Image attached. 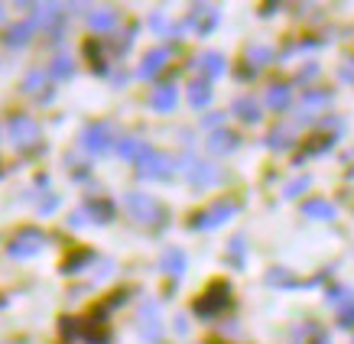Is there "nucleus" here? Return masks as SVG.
Instances as JSON below:
<instances>
[{
	"mask_svg": "<svg viewBox=\"0 0 354 344\" xmlns=\"http://www.w3.org/2000/svg\"><path fill=\"white\" fill-rule=\"evenodd\" d=\"M270 49H263V46H257V49H250V65H263V62H270Z\"/></svg>",
	"mask_w": 354,
	"mask_h": 344,
	"instance_id": "31",
	"label": "nucleus"
},
{
	"mask_svg": "<svg viewBox=\"0 0 354 344\" xmlns=\"http://www.w3.org/2000/svg\"><path fill=\"white\" fill-rule=\"evenodd\" d=\"M267 104L273 111H286L292 104V88L286 85V82H273V85L267 88Z\"/></svg>",
	"mask_w": 354,
	"mask_h": 344,
	"instance_id": "10",
	"label": "nucleus"
},
{
	"mask_svg": "<svg viewBox=\"0 0 354 344\" xmlns=\"http://www.w3.org/2000/svg\"><path fill=\"white\" fill-rule=\"evenodd\" d=\"M183 169H185V175H189V182H192L195 189H208V185L218 182V169L205 160H192V156H189V160L183 162Z\"/></svg>",
	"mask_w": 354,
	"mask_h": 344,
	"instance_id": "7",
	"label": "nucleus"
},
{
	"mask_svg": "<svg viewBox=\"0 0 354 344\" xmlns=\"http://www.w3.org/2000/svg\"><path fill=\"white\" fill-rule=\"evenodd\" d=\"M137 169H140V175H147V179H169L172 169H176V162H172L166 153L147 150L137 160Z\"/></svg>",
	"mask_w": 354,
	"mask_h": 344,
	"instance_id": "3",
	"label": "nucleus"
},
{
	"mask_svg": "<svg viewBox=\"0 0 354 344\" xmlns=\"http://www.w3.org/2000/svg\"><path fill=\"white\" fill-rule=\"evenodd\" d=\"M43 247H46V234L43 231H36V227L20 231V234L10 237V244H7L10 257H32V254H39Z\"/></svg>",
	"mask_w": 354,
	"mask_h": 344,
	"instance_id": "4",
	"label": "nucleus"
},
{
	"mask_svg": "<svg viewBox=\"0 0 354 344\" xmlns=\"http://www.w3.org/2000/svg\"><path fill=\"white\" fill-rule=\"evenodd\" d=\"M328 101H332V95H328V91H309V95L302 97V108H306V111H322Z\"/></svg>",
	"mask_w": 354,
	"mask_h": 344,
	"instance_id": "26",
	"label": "nucleus"
},
{
	"mask_svg": "<svg viewBox=\"0 0 354 344\" xmlns=\"http://www.w3.org/2000/svg\"><path fill=\"white\" fill-rule=\"evenodd\" d=\"M124 204H127L130 218L140 221V224H156V221H162V204L147 192H130L127 198H124Z\"/></svg>",
	"mask_w": 354,
	"mask_h": 344,
	"instance_id": "2",
	"label": "nucleus"
},
{
	"mask_svg": "<svg viewBox=\"0 0 354 344\" xmlns=\"http://www.w3.org/2000/svg\"><path fill=\"white\" fill-rule=\"evenodd\" d=\"M147 150H150V146L140 140V137H120V140H118V153L124 156V160H130V162H137Z\"/></svg>",
	"mask_w": 354,
	"mask_h": 344,
	"instance_id": "17",
	"label": "nucleus"
},
{
	"mask_svg": "<svg viewBox=\"0 0 354 344\" xmlns=\"http://www.w3.org/2000/svg\"><path fill=\"white\" fill-rule=\"evenodd\" d=\"M195 68L205 72L208 78H218L221 72H225V59H221V52H202L198 59H195Z\"/></svg>",
	"mask_w": 354,
	"mask_h": 344,
	"instance_id": "15",
	"label": "nucleus"
},
{
	"mask_svg": "<svg viewBox=\"0 0 354 344\" xmlns=\"http://www.w3.org/2000/svg\"><path fill=\"white\" fill-rule=\"evenodd\" d=\"M140 332L150 334V338H156V332H160V315H156V305H153V302H147L143 312H140Z\"/></svg>",
	"mask_w": 354,
	"mask_h": 344,
	"instance_id": "22",
	"label": "nucleus"
},
{
	"mask_svg": "<svg viewBox=\"0 0 354 344\" xmlns=\"http://www.w3.org/2000/svg\"><path fill=\"white\" fill-rule=\"evenodd\" d=\"M302 211L309 218H315V221H332L335 218V204L325 202V198H309V202L302 204Z\"/></svg>",
	"mask_w": 354,
	"mask_h": 344,
	"instance_id": "18",
	"label": "nucleus"
},
{
	"mask_svg": "<svg viewBox=\"0 0 354 344\" xmlns=\"http://www.w3.org/2000/svg\"><path fill=\"white\" fill-rule=\"evenodd\" d=\"M306 189H309V179H299V182H290V185H286V195H290V198H292V195L306 192Z\"/></svg>",
	"mask_w": 354,
	"mask_h": 344,
	"instance_id": "32",
	"label": "nucleus"
},
{
	"mask_svg": "<svg viewBox=\"0 0 354 344\" xmlns=\"http://www.w3.org/2000/svg\"><path fill=\"white\" fill-rule=\"evenodd\" d=\"M292 143V133H290V127H277L273 133L267 137V146L270 150H286Z\"/></svg>",
	"mask_w": 354,
	"mask_h": 344,
	"instance_id": "25",
	"label": "nucleus"
},
{
	"mask_svg": "<svg viewBox=\"0 0 354 344\" xmlns=\"http://www.w3.org/2000/svg\"><path fill=\"white\" fill-rule=\"evenodd\" d=\"M208 150L212 153H231V150H237V133H231V130H215L212 137H208Z\"/></svg>",
	"mask_w": 354,
	"mask_h": 344,
	"instance_id": "16",
	"label": "nucleus"
},
{
	"mask_svg": "<svg viewBox=\"0 0 354 344\" xmlns=\"http://www.w3.org/2000/svg\"><path fill=\"white\" fill-rule=\"evenodd\" d=\"M150 23L156 26V32H169V23H166V17H160V13H153Z\"/></svg>",
	"mask_w": 354,
	"mask_h": 344,
	"instance_id": "33",
	"label": "nucleus"
},
{
	"mask_svg": "<svg viewBox=\"0 0 354 344\" xmlns=\"http://www.w3.org/2000/svg\"><path fill=\"white\" fill-rule=\"evenodd\" d=\"M218 23V10L215 7H208V3H195V10L189 13V20H185V26H192L195 32H212Z\"/></svg>",
	"mask_w": 354,
	"mask_h": 344,
	"instance_id": "9",
	"label": "nucleus"
},
{
	"mask_svg": "<svg viewBox=\"0 0 354 344\" xmlns=\"http://www.w3.org/2000/svg\"><path fill=\"white\" fill-rule=\"evenodd\" d=\"M88 23H91V30H97V32L118 30V10H111V7H97V10L88 13Z\"/></svg>",
	"mask_w": 354,
	"mask_h": 344,
	"instance_id": "11",
	"label": "nucleus"
},
{
	"mask_svg": "<svg viewBox=\"0 0 354 344\" xmlns=\"http://www.w3.org/2000/svg\"><path fill=\"white\" fill-rule=\"evenodd\" d=\"M176 101H179V91H176V85H169V82L156 88V91H153V97H150V104L156 111H172V108H176Z\"/></svg>",
	"mask_w": 354,
	"mask_h": 344,
	"instance_id": "14",
	"label": "nucleus"
},
{
	"mask_svg": "<svg viewBox=\"0 0 354 344\" xmlns=\"http://www.w3.org/2000/svg\"><path fill=\"white\" fill-rule=\"evenodd\" d=\"M82 218H91V221H97V224H104V221L114 218V204L111 202H88Z\"/></svg>",
	"mask_w": 354,
	"mask_h": 344,
	"instance_id": "23",
	"label": "nucleus"
},
{
	"mask_svg": "<svg viewBox=\"0 0 354 344\" xmlns=\"http://www.w3.org/2000/svg\"><path fill=\"white\" fill-rule=\"evenodd\" d=\"M23 88H26L30 95H39V91L46 88V75H43V72H30V75H26V82H23Z\"/></svg>",
	"mask_w": 354,
	"mask_h": 344,
	"instance_id": "28",
	"label": "nucleus"
},
{
	"mask_svg": "<svg viewBox=\"0 0 354 344\" xmlns=\"http://www.w3.org/2000/svg\"><path fill=\"white\" fill-rule=\"evenodd\" d=\"M88 260H91V254H75V257L65 263V273H78L82 267H88Z\"/></svg>",
	"mask_w": 354,
	"mask_h": 344,
	"instance_id": "30",
	"label": "nucleus"
},
{
	"mask_svg": "<svg viewBox=\"0 0 354 344\" xmlns=\"http://www.w3.org/2000/svg\"><path fill=\"white\" fill-rule=\"evenodd\" d=\"M335 137H338V133H319V137H312V140L306 143V146H302V153H299V162H302V160H309V156H315V153L328 150V146H332V143H335Z\"/></svg>",
	"mask_w": 354,
	"mask_h": 344,
	"instance_id": "21",
	"label": "nucleus"
},
{
	"mask_svg": "<svg viewBox=\"0 0 354 344\" xmlns=\"http://www.w3.org/2000/svg\"><path fill=\"white\" fill-rule=\"evenodd\" d=\"M231 305V286L227 283H215V286H208L205 289L202 299H195V315L198 318H215V315H221Z\"/></svg>",
	"mask_w": 354,
	"mask_h": 344,
	"instance_id": "1",
	"label": "nucleus"
},
{
	"mask_svg": "<svg viewBox=\"0 0 354 344\" xmlns=\"http://www.w3.org/2000/svg\"><path fill=\"white\" fill-rule=\"evenodd\" d=\"M32 32H36V23L23 20V23H17L13 30L3 32V43H7V46H26L32 39Z\"/></svg>",
	"mask_w": 354,
	"mask_h": 344,
	"instance_id": "13",
	"label": "nucleus"
},
{
	"mask_svg": "<svg viewBox=\"0 0 354 344\" xmlns=\"http://www.w3.org/2000/svg\"><path fill=\"white\" fill-rule=\"evenodd\" d=\"M189 101H192V108H208L212 104V82H205V78L192 82L189 85Z\"/></svg>",
	"mask_w": 354,
	"mask_h": 344,
	"instance_id": "19",
	"label": "nucleus"
},
{
	"mask_svg": "<svg viewBox=\"0 0 354 344\" xmlns=\"http://www.w3.org/2000/svg\"><path fill=\"white\" fill-rule=\"evenodd\" d=\"M166 62H169V52H166V49H153V52H147L143 55V62H140V68H137L140 78H153Z\"/></svg>",
	"mask_w": 354,
	"mask_h": 344,
	"instance_id": "12",
	"label": "nucleus"
},
{
	"mask_svg": "<svg viewBox=\"0 0 354 344\" xmlns=\"http://www.w3.org/2000/svg\"><path fill=\"white\" fill-rule=\"evenodd\" d=\"M49 72H53V78H68L72 72H75V62H72L68 55H55V59H53V68H49Z\"/></svg>",
	"mask_w": 354,
	"mask_h": 344,
	"instance_id": "27",
	"label": "nucleus"
},
{
	"mask_svg": "<svg viewBox=\"0 0 354 344\" xmlns=\"http://www.w3.org/2000/svg\"><path fill=\"white\" fill-rule=\"evenodd\" d=\"M234 114L244 120V124H257V120H260L257 101H250V97H241V101H237V104H234Z\"/></svg>",
	"mask_w": 354,
	"mask_h": 344,
	"instance_id": "24",
	"label": "nucleus"
},
{
	"mask_svg": "<svg viewBox=\"0 0 354 344\" xmlns=\"http://www.w3.org/2000/svg\"><path fill=\"white\" fill-rule=\"evenodd\" d=\"M0 20H3V7H0Z\"/></svg>",
	"mask_w": 354,
	"mask_h": 344,
	"instance_id": "34",
	"label": "nucleus"
},
{
	"mask_svg": "<svg viewBox=\"0 0 354 344\" xmlns=\"http://www.w3.org/2000/svg\"><path fill=\"white\" fill-rule=\"evenodd\" d=\"M162 273H169V276H183L185 273V254L179 247L162 254Z\"/></svg>",
	"mask_w": 354,
	"mask_h": 344,
	"instance_id": "20",
	"label": "nucleus"
},
{
	"mask_svg": "<svg viewBox=\"0 0 354 344\" xmlns=\"http://www.w3.org/2000/svg\"><path fill=\"white\" fill-rule=\"evenodd\" d=\"M10 140L17 146H36L39 143V124L30 117V114H13L10 117Z\"/></svg>",
	"mask_w": 354,
	"mask_h": 344,
	"instance_id": "5",
	"label": "nucleus"
},
{
	"mask_svg": "<svg viewBox=\"0 0 354 344\" xmlns=\"http://www.w3.org/2000/svg\"><path fill=\"white\" fill-rule=\"evenodd\" d=\"M338 325L342 328H354V296H348V302L342 305V315H338Z\"/></svg>",
	"mask_w": 354,
	"mask_h": 344,
	"instance_id": "29",
	"label": "nucleus"
},
{
	"mask_svg": "<svg viewBox=\"0 0 354 344\" xmlns=\"http://www.w3.org/2000/svg\"><path fill=\"white\" fill-rule=\"evenodd\" d=\"M111 143H114V130L108 124H91L82 133V146L88 153H104V150H111Z\"/></svg>",
	"mask_w": 354,
	"mask_h": 344,
	"instance_id": "8",
	"label": "nucleus"
},
{
	"mask_svg": "<svg viewBox=\"0 0 354 344\" xmlns=\"http://www.w3.org/2000/svg\"><path fill=\"white\" fill-rule=\"evenodd\" d=\"M237 211V204L234 202H215L212 208H205V211H198V215L189 221L192 227H202V231H208V227H218V224H225L227 218Z\"/></svg>",
	"mask_w": 354,
	"mask_h": 344,
	"instance_id": "6",
	"label": "nucleus"
},
{
	"mask_svg": "<svg viewBox=\"0 0 354 344\" xmlns=\"http://www.w3.org/2000/svg\"><path fill=\"white\" fill-rule=\"evenodd\" d=\"M351 344H354V341H351Z\"/></svg>",
	"mask_w": 354,
	"mask_h": 344,
	"instance_id": "35",
	"label": "nucleus"
}]
</instances>
